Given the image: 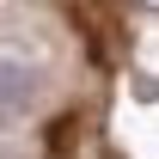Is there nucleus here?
I'll return each instance as SVG.
<instances>
[{
	"label": "nucleus",
	"mask_w": 159,
	"mask_h": 159,
	"mask_svg": "<svg viewBox=\"0 0 159 159\" xmlns=\"http://www.w3.org/2000/svg\"><path fill=\"white\" fill-rule=\"evenodd\" d=\"M31 98H37V74H31V67H19V61H0V116L25 110Z\"/></svg>",
	"instance_id": "1"
}]
</instances>
